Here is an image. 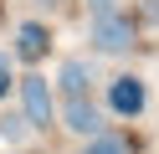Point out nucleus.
Returning <instances> with one entry per match:
<instances>
[{"instance_id":"9b49d317","label":"nucleus","mask_w":159,"mask_h":154,"mask_svg":"<svg viewBox=\"0 0 159 154\" xmlns=\"http://www.w3.org/2000/svg\"><path fill=\"white\" fill-rule=\"evenodd\" d=\"M149 16H159V0H149Z\"/></svg>"},{"instance_id":"20e7f679","label":"nucleus","mask_w":159,"mask_h":154,"mask_svg":"<svg viewBox=\"0 0 159 154\" xmlns=\"http://www.w3.org/2000/svg\"><path fill=\"white\" fill-rule=\"evenodd\" d=\"M67 128L72 133H87V139H98V128H103V113L93 108V103H67Z\"/></svg>"},{"instance_id":"1a4fd4ad","label":"nucleus","mask_w":159,"mask_h":154,"mask_svg":"<svg viewBox=\"0 0 159 154\" xmlns=\"http://www.w3.org/2000/svg\"><path fill=\"white\" fill-rule=\"evenodd\" d=\"M16 82H11V57H5V51H0V98H5V92H11Z\"/></svg>"},{"instance_id":"6e6552de","label":"nucleus","mask_w":159,"mask_h":154,"mask_svg":"<svg viewBox=\"0 0 159 154\" xmlns=\"http://www.w3.org/2000/svg\"><path fill=\"white\" fill-rule=\"evenodd\" d=\"M0 133L5 139H26V118L21 113H0Z\"/></svg>"},{"instance_id":"0eeeda50","label":"nucleus","mask_w":159,"mask_h":154,"mask_svg":"<svg viewBox=\"0 0 159 154\" xmlns=\"http://www.w3.org/2000/svg\"><path fill=\"white\" fill-rule=\"evenodd\" d=\"M82 154H128V144L123 139H113V133H98V139H87V149Z\"/></svg>"},{"instance_id":"9d476101","label":"nucleus","mask_w":159,"mask_h":154,"mask_svg":"<svg viewBox=\"0 0 159 154\" xmlns=\"http://www.w3.org/2000/svg\"><path fill=\"white\" fill-rule=\"evenodd\" d=\"M87 10H93V21L98 16H113V0H87Z\"/></svg>"},{"instance_id":"7ed1b4c3","label":"nucleus","mask_w":159,"mask_h":154,"mask_svg":"<svg viewBox=\"0 0 159 154\" xmlns=\"http://www.w3.org/2000/svg\"><path fill=\"white\" fill-rule=\"evenodd\" d=\"M108 108L123 113V118H139V113H144V82H139V77H113V87H108Z\"/></svg>"},{"instance_id":"423d86ee","label":"nucleus","mask_w":159,"mask_h":154,"mask_svg":"<svg viewBox=\"0 0 159 154\" xmlns=\"http://www.w3.org/2000/svg\"><path fill=\"white\" fill-rule=\"evenodd\" d=\"M57 82H62V92H67V98H72V103H82V92H87V82H93V72H87V62H62V77H57Z\"/></svg>"},{"instance_id":"f03ea898","label":"nucleus","mask_w":159,"mask_h":154,"mask_svg":"<svg viewBox=\"0 0 159 154\" xmlns=\"http://www.w3.org/2000/svg\"><path fill=\"white\" fill-rule=\"evenodd\" d=\"M93 46L98 51H128V46H134V26H128L118 10H113V16H98L93 21Z\"/></svg>"},{"instance_id":"39448f33","label":"nucleus","mask_w":159,"mask_h":154,"mask_svg":"<svg viewBox=\"0 0 159 154\" xmlns=\"http://www.w3.org/2000/svg\"><path fill=\"white\" fill-rule=\"evenodd\" d=\"M46 46H52V36H46V26H36V21H26V26L16 31V57L36 62V57H41Z\"/></svg>"},{"instance_id":"f257e3e1","label":"nucleus","mask_w":159,"mask_h":154,"mask_svg":"<svg viewBox=\"0 0 159 154\" xmlns=\"http://www.w3.org/2000/svg\"><path fill=\"white\" fill-rule=\"evenodd\" d=\"M21 118L36 123V128L52 123V87H46L41 77H26V82H21Z\"/></svg>"}]
</instances>
